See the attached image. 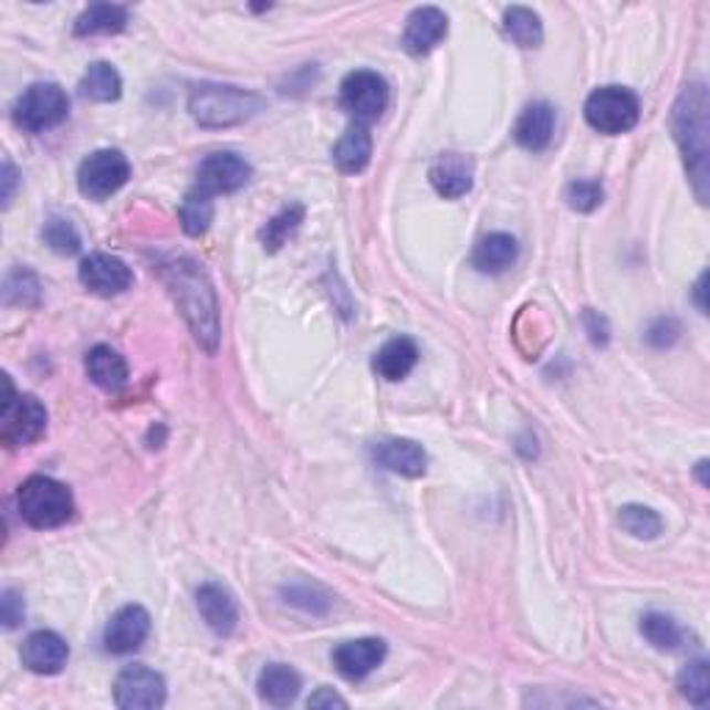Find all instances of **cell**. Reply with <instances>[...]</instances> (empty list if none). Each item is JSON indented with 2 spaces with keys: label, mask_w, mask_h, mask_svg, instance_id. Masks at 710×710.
<instances>
[{
  "label": "cell",
  "mask_w": 710,
  "mask_h": 710,
  "mask_svg": "<svg viewBox=\"0 0 710 710\" xmlns=\"http://www.w3.org/2000/svg\"><path fill=\"white\" fill-rule=\"evenodd\" d=\"M161 278L181 309L187 325L192 327V336L206 353L215 355L220 347V303H217L215 286L203 267L195 259L178 255L161 264Z\"/></svg>",
  "instance_id": "cell-1"
},
{
  "label": "cell",
  "mask_w": 710,
  "mask_h": 710,
  "mask_svg": "<svg viewBox=\"0 0 710 710\" xmlns=\"http://www.w3.org/2000/svg\"><path fill=\"white\" fill-rule=\"evenodd\" d=\"M710 103H708V86L702 81L688 84L680 92L671 112V130L682 150V161H686L688 178L693 184L699 203H708L710 198Z\"/></svg>",
  "instance_id": "cell-2"
},
{
  "label": "cell",
  "mask_w": 710,
  "mask_h": 710,
  "mask_svg": "<svg viewBox=\"0 0 710 710\" xmlns=\"http://www.w3.org/2000/svg\"><path fill=\"white\" fill-rule=\"evenodd\" d=\"M267 101L259 92L228 84H200L189 95V112L203 128H231L264 112Z\"/></svg>",
  "instance_id": "cell-3"
},
{
  "label": "cell",
  "mask_w": 710,
  "mask_h": 710,
  "mask_svg": "<svg viewBox=\"0 0 710 710\" xmlns=\"http://www.w3.org/2000/svg\"><path fill=\"white\" fill-rule=\"evenodd\" d=\"M18 511L23 516V522L31 524V528L51 530L70 522L75 502L67 485L53 478H45V474H34V478H29L20 485Z\"/></svg>",
  "instance_id": "cell-4"
},
{
  "label": "cell",
  "mask_w": 710,
  "mask_h": 710,
  "mask_svg": "<svg viewBox=\"0 0 710 710\" xmlns=\"http://www.w3.org/2000/svg\"><path fill=\"white\" fill-rule=\"evenodd\" d=\"M7 384V400L0 406V441L14 450V447L34 445L45 436L48 430V411L34 395H14L12 380L3 378Z\"/></svg>",
  "instance_id": "cell-5"
},
{
  "label": "cell",
  "mask_w": 710,
  "mask_h": 710,
  "mask_svg": "<svg viewBox=\"0 0 710 710\" xmlns=\"http://www.w3.org/2000/svg\"><path fill=\"white\" fill-rule=\"evenodd\" d=\"M583 114L594 130L616 136L636 128L638 117H641V103H638L636 92L627 86H599L588 95Z\"/></svg>",
  "instance_id": "cell-6"
},
{
  "label": "cell",
  "mask_w": 710,
  "mask_h": 710,
  "mask_svg": "<svg viewBox=\"0 0 710 710\" xmlns=\"http://www.w3.org/2000/svg\"><path fill=\"white\" fill-rule=\"evenodd\" d=\"M70 114L67 92L59 84H31L12 108L14 123L29 134L56 128Z\"/></svg>",
  "instance_id": "cell-7"
},
{
  "label": "cell",
  "mask_w": 710,
  "mask_h": 710,
  "mask_svg": "<svg viewBox=\"0 0 710 710\" xmlns=\"http://www.w3.org/2000/svg\"><path fill=\"white\" fill-rule=\"evenodd\" d=\"M130 164L119 150H95L81 161L79 189L90 200H106L128 184Z\"/></svg>",
  "instance_id": "cell-8"
},
{
  "label": "cell",
  "mask_w": 710,
  "mask_h": 710,
  "mask_svg": "<svg viewBox=\"0 0 710 710\" xmlns=\"http://www.w3.org/2000/svg\"><path fill=\"white\" fill-rule=\"evenodd\" d=\"M342 106L358 123H373L389 106V84L373 70H355L342 81Z\"/></svg>",
  "instance_id": "cell-9"
},
{
  "label": "cell",
  "mask_w": 710,
  "mask_h": 710,
  "mask_svg": "<svg viewBox=\"0 0 710 710\" xmlns=\"http://www.w3.org/2000/svg\"><path fill=\"white\" fill-rule=\"evenodd\" d=\"M114 702L123 710H156L167 702V682L142 664L125 666L114 680Z\"/></svg>",
  "instance_id": "cell-10"
},
{
  "label": "cell",
  "mask_w": 710,
  "mask_h": 710,
  "mask_svg": "<svg viewBox=\"0 0 710 710\" xmlns=\"http://www.w3.org/2000/svg\"><path fill=\"white\" fill-rule=\"evenodd\" d=\"M250 164L237 153H211L198 169V189L206 195H231L239 192L250 181Z\"/></svg>",
  "instance_id": "cell-11"
},
{
  "label": "cell",
  "mask_w": 710,
  "mask_h": 710,
  "mask_svg": "<svg viewBox=\"0 0 710 710\" xmlns=\"http://www.w3.org/2000/svg\"><path fill=\"white\" fill-rule=\"evenodd\" d=\"M79 278L92 294H101V297H114V294H123L134 286L130 267L108 253L86 255L79 267Z\"/></svg>",
  "instance_id": "cell-12"
},
{
  "label": "cell",
  "mask_w": 710,
  "mask_h": 710,
  "mask_svg": "<svg viewBox=\"0 0 710 710\" xmlns=\"http://www.w3.org/2000/svg\"><path fill=\"white\" fill-rule=\"evenodd\" d=\"M147 636H150V614L142 605H125L106 625L103 644L112 655H128L139 649Z\"/></svg>",
  "instance_id": "cell-13"
},
{
  "label": "cell",
  "mask_w": 710,
  "mask_h": 710,
  "mask_svg": "<svg viewBox=\"0 0 710 710\" xmlns=\"http://www.w3.org/2000/svg\"><path fill=\"white\" fill-rule=\"evenodd\" d=\"M386 658V644L380 638H358V641H344L333 649V666L338 675L347 680H364L373 675Z\"/></svg>",
  "instance_id": "cell-14"
},
{
  "label": "cell",
  "mask_w": 710,
  "mask_h": 710,
  "mask_svg": "<svg viewBox=\"0 0 710 710\" xmlns=\"http://www.w3.org/2000/svg\"><path fill=\"white\" fill-rule=\"evenodd\" d=\"M23 666L34 675H59L67 666L70 647L59 633L36 630L23 644Z\"/></svg>",
  "instance_id": "cell-15"
},
{
  "label": "cell",
  "mask_w": 710,
  "mask_h": 710,
  "mask_svg": "<svg viewBox=\"0 0 710 710\" xmlns=\"http://www.w3.org/2000/svg\"><path fill=\"white\" fill-rule=\"evenodd\" d=\"M447 36V14L436 7H422L408 18L406 34H403V48L411 56H428L430 51L445 42Z\"/></svg>",
  "instance_id": "cell-16"
},
{
  "label": "cell",
  "mask_w": 710,
  "mask_h": 710,
  "mask_svg": "<svg viewBox=\"0 0 710 710\" xmlns=\"http://www.w3.org/2000/svg\"><path fill=\"white\" fill-rule=\"evenodd\" d=\"M373 458L378 467L389 472L403 474V478H422L428 469V456L422 445L411 439H380L373 445Z\"/></svg>",
  "instance_id": "cell-17"
},
{
  "label": "cell",
  "mask_w": 710,
  "mask_h": 710,
  "mask_svg": "<svg viewBox=\"0 0 710 710\" xmlns=\"http://www.w3.org/2000/svg\"><path fill=\"white\" fill-rule=\"evenodd\" d=\"M198 610L206 625H209V630H215L217 636L226 638L237 630L239 605L233 594L220 583H206V586L198 588Z\"/></svg>",
  "instance_id": "cell-18"
},
{
  "label": "cell",
  "mask_w": 710,
  "mask_h": 710,
  "mask_svg": "<svg viewBox=\"0 0 710 710\" xmlns=\"http://www.w3.org/2000/svg\"><path fill=\"white\" fill-rule=\"evenodd\" d=\"M555 134V108L550 103L539 101L530 103L522 114H519L516 125H513V139L519 147L530 153H539L553 142Z\"/></svg>",
  "instance_id": "cell-19"
},
{
  "label": "cell",
  "mask_w": 710,
  "mask_h": 710,
  "mask_svg": "<svg viewBox=\"0 0 710 710\" xmlns=\"http://www.w3.org/2000/svg\"><path fill=\"white\" fill-rule=\"evenodd\" d=\"M474 164L472 158L461 156V153H445L430 167V184L436 192L447 200L463 198L472 189Z\"/></svg>",
  "instance_id": "cell-20"
},
{
  "label": "cell",
  "mask_w": 710,
  "mask_h": 710,
  "mask_svg": "<svg viewBox=\"0 0 710 710\" xmlns=\"http://www.w3.org/2000/svg\"><path fill=\"white\" fill-rule=\"evenodd\" d=\"M86 375L101 389L119 391L128 384V364L117 349H112L108 344H97L86 353Z\"/></svg>",
  "instance_id": "cell-21"
},
{
  "label": "cell",
  "mask_w": 710,
  "mask_h": 710,
  "mask_svg": "<svg viewBox=\"0 0 710 710\" xmlns=\"http://www.w3.org/2000/svg\"><path fill=\"white\" fill-rule=\"evenodd\" d=\"M419 362V347L414 338L408 336H397L391 342H386L384 347L378 349L375 355V373L380 375L384 380H403L414 373Z\"/></svg>",
  "instance_id": "cell-22"
},
{
  "label": "cell",
  "mask_w": 710,
  "mask_h": 710,
  "mask_svg": "<svg viewBox=\"0 0 710 710\" xmlns=\"http://www.w3.org/2000/svg\"><path fill=\"white\" fill-rule=\"evenodd\" d=\"M519 259V244L511 233H489L472 250V267L485 275H500Z\"/></svg>",
  "instance_id": "cell-23"
},
{
  "label": "cell",
  "mask_w": 710,
  "mask_h": 710,
  "mask_svg": "<svg viewBox=\"0 0 710 710\" xmlns=\"http://www.w3.org/2000/svg\"><path fill=\"white\" fill-rule=\"evenodd\" d=\"M369 158H373V136H369L367 125L355 123L342 134V139L333 147V161L342 173L358 175L367 169Z\"/></svg>",
  "instance_id": "cell-24"
},
{
  "label": "cell",
  "mask_w": 710,
  "mask_h": 710,
  "mask_svg": "<svg viewBox=\"0 0 710 710\" xmlns=\"http://www.w3.org/2000/svg\"><path fill=\"white\" fill-rule=\"evenodd\" d=\"M300 688H303V680H300L297 671L286 664H270L261 669L259 675V697L264 699L267 704H275V708H286L297 699Z\"/></svg>",
  "instance_id": "cell-25"
},
{
  "label": "cell",
  "mask_w": 710,
  "mask_h": 710,
  "mask_svg": "<svg viewBox=\"0 0 710 710\" xmlns=\"http://www.w3.org/2000/svg\"><path fill=\"white\" fill-rule=\"evenodd\" d=\"M128 25V9L117 3H95L75 20V36L119 34Z\"/></svg>",
  "instance_id": "cell-26"
},
{
  "label": "cell",
  "mask_w": 710,
  "mask_h": 710,
  "mask_svg": "<svg viewBox=\"0 0 710 710\" xmlns=\"http://www.w3.org/2000/svg\"><path fill=\"white\" fill-rule=\"evenodd\" d=\"M79 90L86 101L112 103L123 95V79H119V73L108 62H95L86 67Z\"/></svg>",
  "instance_id": "cell-27"
},
{
  "label": "cell",
  "mask_w": 710,
  "mask_h": 710,
  "mask_svg": "<svg viewBox=\"0 0 710 710\" xmlns=\"http://www.w3.org/2000/svg\"><path fill=\"white\" fill-rule=\"evenodd\" d=\"M502 29L519 48H539L544 42L542 18L533 9L511 7L502 14Z\"/></svg>",
  "instance_id": "cell-28"
},
{
  "label": "cell",
  "mask_w": 710,
  "mask_h": 710,
  "mask_svg": "<svg viewBox=\"0 0 710 710\" xmlns=\"http://www.w3.org/2000/svg\"><path fill=\"white\" fill-rule=\"evenodd\" d=\"M178 217H181V228L187 237H195V239L203 237V233L209 231L211 220H215V203H211V195H206L203 189L195 187L192 192H187V198H184Z\"/></svg>",
  "instance_id": "cell-29"
},
{
  "label": "cell",
  "mask_w": 710,
  "mask_h": 710,
  "mask_svg": "<svg viewBox=\"0 0 710 710\" xmlns=\"http://www.w3.org/2000/svg\"><path fill=\"white\" fill-rule=\"evenodd\" d=\"M303 217H305V209L300 203H292L286 206V209L278 211V215L261 228V244H264V250H270V253L281 250L283 244L289 242V237L297 231Z\"/></svg>",
  "instance_id": "cell-30"
},
{
  "label": "cell",
  "mask_w": 710,
  "mask_h": 710,
  "mask_svg": "<svg viewBox=\"0 0 710 710\" xmlns=\"http://www.w3.org/2000/svg\"><path fill=\"white\" fill-rule=\"evenodd\" d=\"M677 688L682 697L697 708H704L710 702V666L708 660H691L682 666L680 677H677Z\"/></svg>",
  "instance_id": "cell-31"
},
{
  "label": "cell",
  "mask_w": 710,
  "mask_h": 710,
  "mask_svg": "<svg viewBox=\"0 0 710 710\" xmlns=\"http://www.w3.org/2000/svg\"><path fill=\"white\" fill-rule=\"evenodd\" d=\"M42 297V283L40 278L34 275L25 267H18L7 275V283H3V303L7 305H40Z\"/></svg>",
  "instance_id": "cell-32"
},
{
  "label": "cell",
  "mask_w": 710,
  "mask_h": 710,
  "mask_svg": "<svg viewBox=\"0 0 710 710\" xmlns=\"http://www.w3.org/2000/svg\"><path fill=\"white\" fill-rule=\"evenodd\" d=\"M641 636L647 638L655 649H675L680 647L682 641L680 625H677L671 616L658 614V610H652V614H647L641 619Z\"/></svg>",
  "instance_id": "cell-33"
},
{
  "label": "cell",
  "mask_w": 710,
  "mask_h": 710,
  "mask_svg": "<svg viewBox=\"0 0 710 710\" xmlns=\"http://www.w3.org/2000/svg\"><path fill=\"white\" fill-rule=\"evenodd\" d=\"M619 524L636 539H658L664 530V519L647 505H625L619 511Z\"/></svg>",
  "instance_id": "cell-34"
},
{
  "label": "cell",
  "mask_w": 710,
  "mask_h": 710,
  "mask_svg": "<svg viewBox=\"0 0 710 710\" xmlns=\"http://www.w3.org/2000/svg\"><path fill=\"white\" fill-rule=\"evenodd\" d=\"M42 239H45L48 248L59 255H75L81 250V237L75 231V226L64 217H51L42 228Z\"/></svg>",
  "instance_id": "cell-35"
},
{
  "label": "cell",
  "mask_w": 710,
  "mask_h": 710,
  "mask_svg": "<svg viewBox=\"0 0 710 710\" xmlns=\"http://www.w3.org/2000/svg\"><path fill=\"white\" fill-rule=\"evenodd\" d=\"M566 200L575 211L588 215V211H594L603 203V187H599V181H588V178L586 181H572L566 187Z\"/></svg>",
  "instance_id": "cell-36"
},
{
  "label": "cell",
  "mask_w": 710,
  "mask_h": 710,
  "mask_svg": "<svg viewBox=\"0 0 710 710\" xmlns=\"http://www.w3.org/2000/svg\"><path fill=\"white\" fill-rule=\"evenodd\" d=\"M0 616H3V627H7V630H14V627L23 625L25 605H23V597H20L14 588H7V592H3V599H0Z\"/></svg>",
  "instance_id": "cell-37"
},
{
  "label": "cell",
  "mask_w": 710,
  "mask_h": 710,
  "mask_svg": "<svg viewBox=\"0 0 710 710\" xmlns=\"http://www.w3.org/2000/svg\"><path fill=\"white\" fill-rule=\"evenodd\" d=\"M647 338L649 344H655V347H671V344L680 338V325H677V320L666 316V320H658L652 327H649Z\"/></svg>",
  "instance_id": "cell-38"
},
{
  "label": "cell",
  "mask_w": 710,
  "mask_h": 710,
  "mask_svg": "<svg viewBox=\"0 0 710 710\" xmlns=\"http://www.w3.org/2000/svg\"><path fill=\"white\" fill-rule=\"evenodd\" d=\"M583 325H586L588 338H592L594 344H608L610 331H608V320H605V316H599L597 311L588 309L586 314H583Z\"/></svg>",
  "instance_id": "cell-39"
},
{
  "label": "cell",
  "mask_w": 710,
  "mask_h": 710,
  "mask_svg": "<svg viewBox=\"0 0 710 710\" xmlns=\"http://www.w3.org/2000/svg\"><path fill=\"white\" fill-rule=\"evenodd\" d=\"M18 167H14L12 161H3V195H0V198H3V206H9L12 203V195H14V189H18Z\"/></svg>",
  "instance_id": "cell-40"
},
{
  "label": "cell",
  "mask_w": 710,
  "mask_h": 710,
  "mask_svg": "<svg viewBox=\"0 0 710 710\" xmlns=\"http://www.w3.org/2000/svg\"><path fill=\"white\" fill-rule=\"evenodd\" d=\"M347 708V702H344L338 693H333V688H320V691L314 693V697L309 699V708Z\"/></svg>",
  "instance_id": "cell-41"
},
{
  "label": "cell",
  "mask_w": 710,
  "mask_h": 710,
  "mask_svg": "<svg viewBox=\"0 0 710 710\" xmlns=\"http://www.w3.org/2000/svg\"><path fill=\"white\" fill-rule=\"evenodd\" d=\"M702 292H704V275H699V281H697V303H699V309H702V314H704V311H708V305H704Z\"/></svg>",
  "instance_id": "cell-42"
},
{
  "label": "cell",
  "mask_w": 710,
  "mask_h": 710,
  "mask_svg": "<svg viewBox=\"0 0 710 710\" xmlns=\"http://www.w3.org/2000/svg\"><path fill=\"white\" fill-rule=\"evenodd\" d=\"M704 467H708V461H699V480H702V485H708V478H704Z\"/></svg>",
  "instance_id": "cell-43"
}]
</instances>
